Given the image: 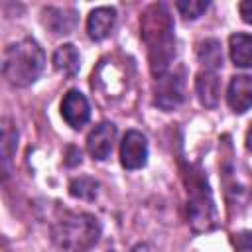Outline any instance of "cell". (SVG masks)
<instances>
[{"label": "cell", "instance_id": "obj_1", "mask_svg": "<svg viewBox=\"0 0 252 252\" xmlns=\"http://www.w3.org/2000/svg\"><path fill=\"white\" fill-rule=\"evenodd\" d=\"M142 37L150 51V67L156 77H161L173 57V22L163 4H154L142 16Z\"/></svg>", "mask_w": 252, "mask_h": 252}, {"label": "cell", "instance_id": "obj_2", "mask_svg": "<svg viewBox=\"0 0 252 252\" xmlns=\"http://www.w3.org/2000/svg\"><path fill=\"white\" fill-rule=\"evenodd\" d=\"M45 65V53L32 37L20 39L6 47L2 59V73L14 87H28L37 81Z\"/></svg>", "mask_w": 252, "mask_h": 252}, {"label": "cell", "instance_id": "obj_3", "mask_svg": "<svg viewBox=\"0 0 252 252\" xmlns=\"http://www.w3.org/2000/svg\"><path fill=\"white\" fill-rule=\"evenodd\" d=\"M100 236V222L89 213H67L51 230L53 244L59 252H89Z\"/></svg>", "mask_w": 252, "mask_h": 252}, {"label": "cell", "instance_id": "obj_4", "mask_svg": "<svg viewBox=\"0 0 252 252\" xmlns=\"http://www.w3.org/2000/svg\"><path fill=\"white\" fill-rule=\"evenodd\" d=\"M148 161V140L138 130H128L120 142V163L126 169H140Z\"/></svg>", "mask_w": 252, "mask_h": 252}, {"label": "cell", "instance_id": "obj_5", "mask_svg": "<svg viewBox=\"0 0 252 252\" xmlns=\"http://www.w3.org/2000/svg\"><path fill=\"white\" fill-rule=\"evenodd\" d=\"M154 102L163 110H173L183 102V75L181 73H163L156 81Z\"/></svg>", "mask_w": 252, "mask_h": 252}, {"label": "cell", "instance_id": "obj_6", "mask_svg": "<svg viewBox=\"0 0 252 252\" xmlns=\"http://www.w3.org/2000/svg\"><path fill=\"white\" fill-rule=\"evenodd\" d=\"M61 116L71 128H75V130L83 128L91 118V106H89V100L85 98V94L75 89L69 91L61 100Z\"/></svg>", "mask_w": 252, "mask_h": 252}, {"label": "cell", "instance_id": "obj_7", "mask_svg": "<svg viewBox=\"0 0 252 252\" xmlns=\"http://www.w3.org/2000/svg\"><path fill=\"white\" fill-rule=\"evenodd\" d=\"M114 140H116V126L112 122H100L91 130L87 138V150L94 159L102 161L110 156Z\"/></svg>", "mask_w": 252, "mask_h": 252}, {"label": "cell", "instance_id": "obj_8", "mask_svg": "<svg viewBox=\"0 0 252 252\" xmlns=\"http://www.w3.org/2000/svg\"><path fill=\"white\" fill-rule=\"evenodd\" d=\"M226 100L232 112L242 114L252 106V77L250 75H234L230 79Z\"/></svg>", "mask_w": 252, "mask_h": 252}, {"label": "cell", "instance_id": "obj_9", "mask_svg": "<svg viewBox=\"0 0 252 252\" xmlns=\"http://www.w3.org/2000/svg\"><path fill=\"white\" fill-rule=\"evenodd\" d=\"M114 24H116V10L114 8H110V6L94 8L87 18L89 37L94 41H102L104 37L110 35V32L114 30Z\"/></svg>", "mask_w": 252, "mask_h": 252}, {"label": "cell", "instance_id": "obj_10", "mask_svg": "<svg viewBox=\"0 0 252 252\" xmlns=\"http://www.w3.org/2000/svg\"><path fill=\"white\" fill-rule=\"evenodd\" d=\"M195 93L205 108H215L220 96V79L215 71H201L195 79Z\"/></svg>", "mask_w": 252, "mask_h": 252}, {"label": "cell", "instance_id": "obj_11", "mask_svg": "<svg viewBox=\"0 0 252 252\" xmlns=\"http://www.w3.org/2000/svg\"><path fill=\"white\" fill-rule=\"evenodd\" d=\"M53 67L57 73H61L63 77L73 79L79 73L81 67V57L79 51L73 43H63L53 51Z\"/></svg>", "mask_w": 252, "mask_h": 252}, {"label": "cell", "instance_id": "obj_12", "mask_svg": "<svg viewBox=\"0 0 252 252\" xmlns=\"http://www.w3.org/2000/svg\"><path fill=\"white\" fill-rule=\"evenodd\" d=\"M230 59L236 67L252 69V35L250 33H232L228 37Z\"/></svg>", "mask_w": 252, "mask_h": 252}, {"label": "cell", "instance_id": "obj_13", "mask_svg": "<svg viewBox=\"0 0 252 252\" xmlns=\"http://www.w3.org/2000/svg\"><path fill=\"white\" fill-rule=\"evenodd\" d=\"M45 26L53 33H71L77 26V12L73 8H47Z\"/></svg>", "mask_w": 252, "mask_h": 252}, {"label": "cell", "instance_id": "obj_14", "mask_svg": "<svg viewBox=\"0 0 252 252\" xmlns=\"http://www.w3.org/2000/svg\"><path fill=\"white\" fill-rule=\"evenodd\" d=\"M197 59L205 65L207 71H215L222 65V51L217 39H205L197 47Z\"/></svg>", "mask_w": 252, "mask_h": 252}, {"label": "cell", "instance_id": "obj_15", "mask_svg": "<svg viewBox=\"0 0 252 252\" xmlns=\"http://www.w3.org/2000/svg\"><path fill=\"white\" fill-rule=\"evenodd\" d=\"M96 187H98V183L93 181L91 177H79V179H73V181H71L69 193H71L73 197H77V199H87V201H91V199L96 197Z\"/></svg>", "mask_w": 252, "mask_h": 252}, {"label": "cell", "instance_id": "obj_16", "mask_svg": "<svg viewBox=\"0 0 252 252\" xmlns=\"http://www.w3.org/2000/svg\"><path fill=\"white\" fill-rule=\"evenodd\" d=\"M175 6L185 20H197L209 8V2L207 0H179Z\"/></svg>", "mask_w": 252, "mask_h": 252}, {"label": "cell", "instance_id": "obj_17", "mask_svg": "<svg viewBox=\"0 0 252 252\" xmlns=\"http://www.w3.org/2000/svg\"><path fill=\"white\" fill-rule=\"evenodd\" d=\"M16 140H18V132L10 128L8 120H4V126H2V154H4V163L6 165L10 161L12 146H16Z\"/></svg>", "mask_w": 252, "mask_h": 252}, {"label": "cell", "instance_id": "obj_18", "mask_svg": "<svg viewBox=\"0 0 252 252\" xmlns=\"http://www.w3.org/2000/svg\"><path fill=\"white\" fill-rule=\"evenodd\" d=\"M236 248H240L242 252H252V232H242L234 238Z\"/></svg>", "mask_w": 252, "mask_h": 252}, {"label": "cell", "instance_id": "obj_19", "mask_svg": "<svg viewBox=\"0 0 252 252\" xmlns=\"http://www.w3.org/2000/svg\"><path fill=\"white\" fill-rule=\"evenodd\" d=\"M238 10H240L242 20H244L246 24H252V0H244V2H240Z\"/></svg>", "mask_w": 252, "mask_h": 252}, {"label": "cell", "instance_id": "obj_20", "mask_svg": "<svg viewBox=\"0 0 252 252\" xmlns=\"http://www.w3.org/2000/svg\"><path fill=\"white\" fill-rule=\"evenodd\" d=\"M246 148L252 152V126H250L248 132H246Z\"/></svg>", "mask_w": 252, "mask_h": 252}]
</instances>
